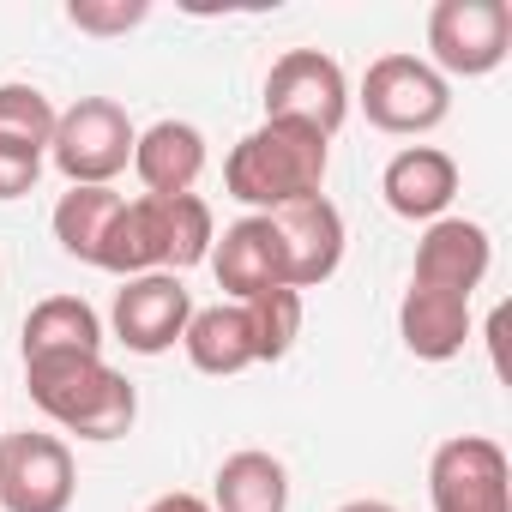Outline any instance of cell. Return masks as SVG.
<instances>
[{
    "instance_id": "obj_1",
    "label": "cell",
    "mask_w": 512,
    "mask_h": 512,
    "mask_svg": "<svg viewBox=\"0 0 512 512\" xmlns=\"http://www.w3.org/2000/svg\"><path fill=\"white\" fill-rule=\"evenodd\" d=\"M326 169H332V139L290 121H266L247 139H235V151L223 157V193L253 217H272L296 199H314L326 187Z\"/></svg>"
},
{
    "instance_id": "obj_2",
    "label": "cell",
    "mask_w": 512,
    "mask_h": 512,
    "mask_svg": "<svg viewBox=\"0 0 512 512\" xmlns=\"http://www.w3.org/2000/svg\"><path fill=\"white\" fill-rule=\"evenodd\" d=\"M25 386L31 404L79 440H121L139 416V392L121 368L103 356H25Z\"/></svg>"
},
{
    "instance_id": "obj_3",
    "label": "cell",
    "mask_w": 512,
    "mask_h": 512,
    "mask_svg": "<svg viewBox=\"0 0 512 512\" xmlns=\"http://www.w3.org/2000/svg\"><path fill=\"white\" fill-rule=\"evenodd\" d=\"M133 145H139V127L115 97H79L73 109L55 115L49 163L67 175V187H109L133 163Z\"/></svg>"
},
{
    "instance_id": "obj_4",
    "label": "cell",
    "mask_w": 512,
    "mask_h": 512,
    "mask_svg": "<svg viewBox=\"0 0 512 512\" xmlns=\"http://www.w3.org/2000/svg\"><path fill=\"white\" fill-rule=\"evenodd\" d=\"M512 55L506 0H434L428 13V67L440 79H488Z\"/></svg>"
},
{
    "instance_id": "obj_5",
    "label": "cell",
    "mask_w": 512,
    "mask_h": 512,
    "mask_svg": "<svg viewBox=\"0 0 512 512\" xmlns=\"http://www.w3.org/2000/svg\"><path fill=\"white\" fill-rule=\"evenodd\" d=\"M362 115L380 127V133H398V139H416V133H434L446 115H452V85L422 61V55H380L368 73H362Z\"/></svg>"
},
{
    "instance_id": "obj_6",
    "label": "cell",
    "mask_w": 512,
    "mask_h": 512,
    "mask_svg": "<svg viewBox=\"0 0 512 512\" xmlns=\"http://www.w3.org/2000/svg\"><path fill=\"white\" fill-rule=\"evenodd\" d=\"M350 115V79L332 55L320 49H290L272 61L266 73V121H290L308 127L320 139H332Z\"/></svg>"
},
{
    "instance_id": "obj_7",
    "label": "cell",
    "mask_w": 512,
    "mask_h": 512,
    "mask_svg": "<svg viewBox=\"0 0 512 512\" xmlns=\"http://www.w3.org/2000/svg\"><path fill=\"white\" fill-rule=\"evenodd\" d=\"M79 494L73 446L43 428L0 434V512H67Z\"/></svg>"
},
{
    "instance_id": "obj_8",
    "label": "cell",
    "mask_w": 512,
    "mask_h": 512,
    "mask_svg": "<svg viewBox=\"0 0 512 512\" xmlns=\"http://www.w3.org/2000/svg\"><path fill=\"white\" fill-rule=\"evenodd\" d=\"M434 512H512V464L488 434H452L428 458Z\"/></svg>"
},
{
    "instance_id": "obj_9",
    "label": "cell",
    "mask_w": 512,
    "mask_h": 512,
    "mask_svg": "<svg viewBox=\"0 0 512 512\" xmlns=\"http://www.w3.org/2000/svg\"><path fill=\"white\" fill-rule=\"evenodd\" d=\"M115 338L133 356H163L181 344L187 320H193V296L175 272H145V278H121L115 290Z\"/></svg>"
},
{
    "instance_id": "obj_10",
    "label": "cell",
    "mask_w": 512,
    "mask_h": 512,
    "mask_svg": "<svg viewBox=\"0 0 512 512\" xmlns=\"http://www.w3.org/2000/svg\"><path fill=\"white\" fill-rule=\"evenodd\" d=\"M272 229L284 247V284L290 290H320L344 266V211L326 193L272 211Z\"/></svg>"
},
{
    "instance_id": "obj_11",
    "label": "cell",
    "mask_w": 512,
    "mask_h": 512,
    "mask_svg": "<svg viewBox=\"0 0 512 512\" xmlns=\"http://www.w3.org/2000/svg\"><path fill=\"white\" fill-rule=\"evenodd\" d=\"M494 266V241L482 223L470 217H434L416 241V272L410 284H428V290H452V296H470Z\"/></svg>"
},
{
    "instance_id": "obj_12",
    "label": "cell",
    "mask_w": 512,
    "mask_h": 512,
    "mask_svg": "<svg viewBox=\"0 0 512 512\" xmlns=\"http://www.w3.org/2000/svg\"><path fill=\"white\" fill-rule=\"evenodd\" d=\"M223 284L229 302H247L260 290H278L284 284V247H278V229L272 217H235L217 241H211V260H205Z\"/></svg>"
},
{
    "instance_id": "obj_13",
    "label": "cell",
    "mask_w": 512,
    "mask_h": 512,
    "mask_svg": "<svg viewBox=\"0 0 512 512\" xmlns=\"http://www.w3.org/2000/svg\"><path fill=\"white\" fill-rule=\"evenodd\" d=\"M380 193H386V205H392L404 223H434V217H446V205L458 199V163H452L440 145H404V151L386 163Z\"/></svg>"
},
{
    "instance_id": "obj_14",
    "label": "cell",
    "mask_w": 512,
    "mask_h": 512,
    "mask_svg": "<svg viewBox=\"0 0 512 512\" xmlns=\"http://www.w3.org/2000/svg\"><path fill=\"white\" fill-rule=\"evenodd\" d=\"M398 338L416 362H452L470 344V296L410 284L398 302Z\"/></svg>"
},
{
    "instance_id": "obj_15",
    "label": "cell",
    "mask_w": 512,
    "mask_h": 512,
    "mask_svg": "<svg viewBox=\"0 0 512 512\" xmlns=\"http://www.w3.org/2000/svg\"><path fill=\"white\" fill-rule=\"evenodd\" d=\"M133 175L145 181L151 199L193 193L199 175H205V133L193 121H157V127H145L139 145H133Z\"/></svg>"
},
{
    "instance_id": "obj_16",
    "label": "cell",
    "mask_w": 512,
    "mask_h": 512,
    "mask_svg": "<svg viewBox=\"0 0 512 512\" xmlns=\"http://www.w3.org/2000/svg\"><path fill=\"white\" fill-rule=\"evenodd\" d=\"M211 512H290V470L284 458L241 446L211 476Z\"/></svg>"
},
{
    "instance_id": "obj_17",
    "label": "cell",
    "mask_w": 512,
    "mask_h": 512,
    "mask_svg": "<svg viewBox=\"0 0 512 512\" xmlns=\"http://www.w3.org/2000/svg\"><path fill=\"white\" fill-rule=\"evenodd\" d=\"M181 350L199 374L211 380H229L241 368H253V338H247V314L241 302H217V308H193L187 332H181Z\"/></svg>"
},
{
    "instance_id": "obj_18",
    "label": "cell",
    "mask_w": 512,
    "mask_h": 512,
    "mask_svg": "<svg viewBox=\"0 0 512 512\" xmlns=\"http://www.w3.org/2000/svg\"><path fill=\"white\" fill-rule=\"evenodd\" d=\"M25 356H103V320L85 296H43L25 314Z\"/></svg>"
},
{
    "instance_id": "obj_19",
    "label": "cell",
    "mask_w": 512,
    "mask_h": 512,
    "mask_svg": "<svg viewBox=\"0 0 512 512\" xmlns=\"http://www.w3.org/2000/svg\"><path fill=\"white\" fill-rule=\"evenodd\" d=\"M115 211H121V193H115V187H67V193H61V205H55V241H61L67 260L97 266Z\"/></svg>"
},
{
    "instance_id": "obj_20",
    "label": "cell",
    "mask_w": 512,
    "mask_h": 512,
    "mask_svg": "<svg viewBox=\"0 0 512 512\" xmlns=\"http://www.w3.org/2000/svg\"><path fill=\"white\" fill-rule=\"evenodd\" d=\"M247 314V338H253V362H284L302 338V290L278 284V290H260L241 302Z\"/></svg>"
},
{
    "instance_id": "obj_21",
    "label": "cell",
    "mask_w": 512,
    "mask_h": 512,
    "mask_svg": "<svg viewBox=\"0 0 512 512\" xmlns=\"http://www.w3.org/2000/svg\"><path fill=\"white\" fill-rule=\"evenodd\" d=\"M55 103L37 91V85H0V145H19V151H43L49 157V139H55Z\"/></svg>"
},
{
    "instance_id": "obj_22",
    "label": "cell",
    "mask_w": 512,
    "mask_h": 512,
    "mask_svg": "<svg viewBox=\"0 0 512 512\" xmlns=\"http://www.w3.org/2000/svg\"><path fill=\"white\" fill-rule=\"evenodd\" d=\"M145 19H151L145 0H73V7H67V25L91 31V37H121V31H133Z\"/></svg>"
},
{
    "instance_id": "obj_23",
    "label": "cell",
    "mask_w": 512,
    "mask_h": 512,
    "mask_svg": "<svg viewBox=\"0 0 512 512\" xmlns=\"http://www.w3.org/2000/svg\"><path fill=\"white\" fill-rule=\"evenodd\" d=\"M43 175V151H19V145H0V199H25Z\"/></svg>"
},
{
    "instance_id": "obj_24",
    "label": "cell",
    "mask_w": 512,
    "mask_h": 512,
    "mask_svg": "<svg viewBox=\"0 0 512 512\" xmlns=\"http://www.w3.org/2000/svg\"><path fill=\"white\" fill-rule=\"evenodd\" d=\"M145 512H211V500H205V494H187V488H175V494H157Z\"/></svg>"
},
{
    "instance_id": "obj_25",
    "label": "cell",
    "mask_w": 512,
    "mask_h": 512,
    "mask_svg": "<svg viewBox=\"0 0 512 512\" xmlns=\"http://www.w3.org/2000/svg\"><path fill=\"white\" fill-rule=\"evenodd\" d=\"M338 512H398V506L392 500H344Z\"/></svg>"
}]
</instances>
